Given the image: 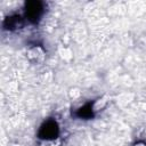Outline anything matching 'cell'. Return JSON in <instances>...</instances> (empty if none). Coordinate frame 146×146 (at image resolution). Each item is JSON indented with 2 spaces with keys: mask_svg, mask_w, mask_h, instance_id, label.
Instances as JSON below:
<instances>
[{
  "mask_svg": "<svg viewBox=\"0 0 146 146\" xmlns=\"http://www.w3.org/2000/svg\"><path fill=\"white\" fill-rule=\"evenodd\" d=\"M57 132H58V128H57V124L55 122H47L46 124L42 125L41 130H40V136L41 138H55L57 136Z\"/></svg>",
  "mask_w": 146,
  "mask_h": 146,
  "instance_id": "6da1fadb",
  "label": "cell"
},
{
  "mask_svg": "<svg viewBox=\"0 0 146 146\" xmlns=\"http://www.w3.org/2000/svg\"><path fill=\"white\" fill-rule=\"evenodd\" d=\"M40 9H41L40 3H38V2H32V3H30V6H29L27 15H29L30 17H32V18H36V17L39 16Z\"/></svg>",
  "mask_w": 146,
  "mask_h": 146,
  "instance_id": "7a4b0ae2",
  "label": "cell"
}]
</instances>
